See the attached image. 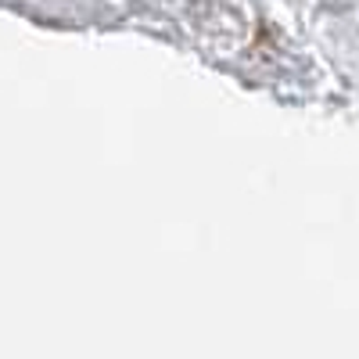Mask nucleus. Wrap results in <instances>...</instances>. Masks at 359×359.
<instances>
[]
</instances>
